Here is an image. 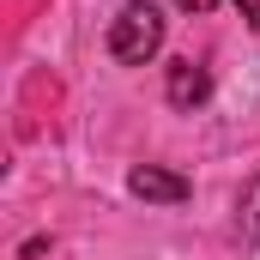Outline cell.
Returning a JSON list of instances; mask_svg holds the SVG:
<instances>
[{"label": "cell", "mask_w": 260, "mask_h": 260, "mask_svg": "<svg viewBox=\"0 0 260 260\" xmlns=\"http://www.w3.org/2000/svg\"><path fill=\"white\" fill-rule=\"evenodd\" d=\"M157 49H164V12L151 0H127L109 24V55L121 67H145Z\"/></svg>", "instance_id": "cell-1"}, {"label": "cell", "mask_w": 260, "mask_h": 260, "mask_svg": "<svg viewBox=\"0 0 260 260\" xmlns=\"http://www.w3.org/2000/svg\"><path fill=\"white\" fill-rule=\"evenodd\" d=\"M127 194H139L145 206H182L194 188H188V176H176L164 164H133L127 170Z\"/></svg>", "instance_id": "cell-2"}, {"label": "cell", "mask_w": 260, "mask_h": 260, "mask_svg": "<svg viewBox=\"0 0 260 260\" xmlns=\"http://www.w3.org/2000/svg\"><path fill=\"white\" fill-rule=\"evenodd\" d=\"M164 97H170L176 109H200V103L212 97V73H206L200 61H176L170 79H164Z\"/></svg>", "instance_id": "cell-3"}, {"label": "cell", "mask_w": 260, "mask_h": 260, "mask_svg": "<svg viewBox=\"0 0 260 260\" xmlns=\"http://www.w3.org/2000/svg\"><path fill=\"white\" fill-rule=\"evenodd\" d=\"M242 230H248V242H260V176L242 188Z\"/></svg>", "instance_id": "cell-4"}, {"label": "cell", "mask_w": 260, "mask_h": 260, "mask_svg": "<svg viewBox=\"0 0 260 260\" xmlns=\"http://www.w3.org/2000/svg\"><path fill=\"white\" fill-rule=\"evenodd\" d=\"M236 12H242V18H248V24L260 30V0H236Z\"/></svg>", "instance_id": "cell-5"}, {"label": "cell", "mask_w": 260, "mask_h": 260, "mask_svg": "<svg viewBox=\"0 0 260 260\" xmlns=\"http://www.w3.org/2000/svg\"><path fill=\"white\" fill-rule=\"evenodd\" d=\"M176 6H182V12H212L218 0H176Z\"/></svg>", "instance_id": "cell-6"}]
</instances>
